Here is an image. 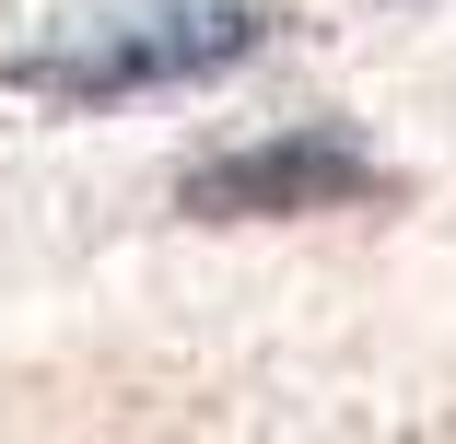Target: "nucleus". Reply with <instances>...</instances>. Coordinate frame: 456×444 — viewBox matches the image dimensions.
<instances>
[{"label": "nucleus", "mask_w": 456, "mask_h": 444, "mask_svg": "<svg viewBox=\"0 0 456 444\" xmlns=\"http://www.w3.org/2000/svg\"><path fill=\"white\" fill-rule=\"evenodd\" d=\"M351 199H387V164L351 129H328V117L257 129V141L188 164V188H175L188 222H293V211H351Z\"/></svg>", "instance_id": "2"}, {"label": "nucleus", "mask_w": 456, "mask_h": 444, "mask_svg": "<svg viewBox=\"0 0 456 444\" xmlns=\"http://www.w3.org/2000/svg\"><path fill=\"white\" fill-rule=\"evenodd\" d=\"M269 47V12L257 0H175V12H129V24H94V36H59V47H24L12 82L47 106H129V94H188V82H223Z\"/></svg>", "instance_id": "1"}]
</instances>
